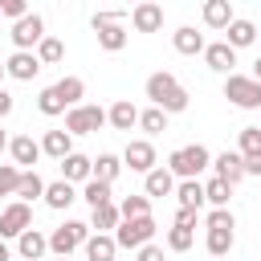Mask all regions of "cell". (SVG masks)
<instances>
[{
  "label": "cell",
  "mask_w": 261,
  "mask_h": 261,
  "mask_svg": "<svg viewBox=\"0 0 261 261\" xmlns=\"http://www.w3.org/2000/svg\"><path fill=\"white\" fill-rule=\"evenodd\" d=\"M73 200H77V192H73V184H65V179H57V184H49V188H45V204H49V208H57V212H61V208H69Z\"/></svg>",
  "instance_id": "d4e9b609"
},
{
  "label": "cell",
  "mask_w": 261,
  "mask_h": 261,
  "mask_svg": "<svg viewBox=\"0 0 261 261\" xmlns=\"http://www.w3.org/2000/svg\"><path fill=\"white\" fill-rule=\"evenodd\" d=\"M53 90H57V98H61V102H65V106L73 110V106H82V94H86V82H82V77H61V82H57Z\"/></svg>",
  "instance_id": "484cf974"
},
{
  "label": "cell",
  "mask_w": 261,
  "mask_h": 261,
  "mask_svg": "<svg viewBox=\"0 0 261 261\" xmlns=\"http://www.w3.org/2000/svg\"><path fill=\"white\" fill-rule=\"evenodd\" d=\"M245 175H261V155H249L245 159Z\"/></svg>",
  "instance_id": "f6af8a7d"
},
{
  "label": "cell",
  "mask_w": 261,
  "mask_h": 261,
  "mask_svg": "<svg viewBox=\"0 0 261 261\" xmlns=\"http://www.w3.org/2000/svg\"><path fill=\"white\" fill-rule=\"evenodd\" d=\"M147 98L155 102V110H163V114H179V110H188V90L175 82V73H151L147 77Z\"/></svg>",
  "instance_id": "6da1fadb"
},
{
  "label": "cell",
  "mask_w": 261,
  "mask_h": 261,
  "mask_svg": "<svg viewBox=\"0 0 261 261\" xmlns=\"http://www.w3.org/2000/svg\"><path fill=\"white\" fill-rule=\"evenodd\" d=\"M45 179L37 175V171H24L20 175V188H16V196H20V204H29V200H37V196H45Z\"/></svg>",
  "instance_id": "f1b7e54d"
},
{
  "label": "cell",
  "mask_w": 261,
  "mask_h": 261,
  "mask_svg": "<svg viewBox=\"0 0 261 261\" xmlns=\"http://www.w3.org/2000/svg\"><path fill=\"white\" fill-rule=\"evenodd\" d=\"M208 167H212V151H208L204 143H192V147H179V151L167 155V171L179 175V179H196V175L208 171Z\"/></svg>",
  "instance_id": "7a4b0ae2"
},
{
  "label": "cell",
  "mask_w": 261,
  "mask_h": 261,
  "mask_svg": "<svg viewBox=\"0 0 261 261\" xmlns=\"http://www.w3.org/2000/svg\"><path fill=\"white\" fill-rule=\"evenodd\" d=\"M90 241V224H82V220H65V224H57L53 232H49V253H57V257H69L77 245H86Z\"/></svg>",
  "instance_id": "3957f363"
},
{
  "label": "cell",
  "mask_w": 261,
  "mask_h": 261,
  "mask_svg": "<svg viewBox=\"0 0 261 261\" xmlns=\"http://www.w3.org/2000/svg\"><path fill=\"white\" fill-rule=\"evenodd\" d=\"M29 228H33V212H29V204L16 200V204H8V208L0 212V237H16V241H20Z\"/></svg>",
  "instance_id": "ba28073f"
},
{
  "label": "cell",
  "mask_w": 261,
  "mask_h": 261,
  "mask_svg": "<svg viewBox=\"0 0 261 261\" xmlns=\"http://www.w3.org/2000/svg\"><path fill=\"white\" fill-rule=\"evenodd\" d=\"M118 171H122V159H118V155H110V151H106V155H98V159H94V179L114 184V179H118Z\"/></svg>",
  "instance_id": "83f0119b"
},
{
  "label": "cell",
  "mask_w": 261,
  "mask_h": 261,
  "mask_svg": "<svg viewBox=\"0 0 261 261\" xmlns=\"http://www.w3.org/2000/svg\"><path fill=\"white\" fill-rule=\"evenodd\" d=\"M228 196H232V184H224V179H208L204 184V200L212 204V208H228Z\"/></svg>",
  "instance_id": "f546056e"
},
{
  "label": "cell",
  "mask_w": 261,
  "mask_h": 261,
  "mask_svg": "<svg viewBox=\"0 0 261 261\" xmlns=\"http://www.w3.org/2000/svg\"><path fill=\"white\" fill-rule=\"evenodd\" d=\"M61 179H65V184H82V179L90 184V179H94V159H90V155H77V151L65 155V159H61Z\"/></svg>",
  "instance_id": "7c38bea8"
},
{
  "label": "cell",
  "mask_w": 261,
  "mask_h": 261,
  "mask_svg": "<svg viewBox=\"0 0 261 261\" xmlns=\"http://www.w3.org/2000/svg\"><path fill=\"white\" fill-rule=\"evenodd\" d=\"M0 16H12V20H24V16H29V8H24V0H4V4H0Z\"/></svg>",
  "instance_id": "b9f144b4"
},
{
  "label": "cell",
  "mask_w": 261,
  "mask_h": 261,
  "mask_svg": "<svg viewBox=\"0 0 261 261\" xmlns=\"http://www.w3.org/2000/svg\"><path fill=\"white\" fill-rule=\"evenodd\" d=\"M139 261H163V249L159 245H143L139 249Z\"/></svg>",
  "instance_id": "ee69618b"
},
{
  "label": "cell",
  "mask_w": 261,
  "mask_h": 261,
  "mask_svg": "<svg viewBox=\"0 0 261 261\" xmlns=\"http://www.w3.org/2000/svg\"><path fill=\"white\" fill-rule=\"evenodd\" d=\"M106 126V110L102 106H73V110H65V130L69 135H94V130H102Z\"/></svg>",
  "instance_id": "52a82bcc"
},
{
  "label": "cell",
  "mask_w": 261,
  "mask_h": 261,
  "mask_svg": "<svg viewBox=\"0 0 261 261\" xmlns=\"http://www.w3.org/2000/svg\"><path fill=\"white\" fill-rule=\"evenodd\" d=\"M224 98H228L232 106H241V110H257V106H261V82L241 77V73H228V82H224Z\"/></svg>",
  "instance_id": "8992f818"
},
{
  "label": "cell",
  "mask_w": 261,
  "mask_h": 261,
  "mask_svg": "<svg viewBox=\"0 0 261 261\" xmlns=\"http://www.w3.org/2000/svg\"><path fill=\"white\" fill-rule=\"evenodd\" d=\"M4 73H8V69H4V61H0V77H4Z\"/></svg>",
  "instance_id": "f907efd6"
},
{
  "label": "cell",
  "mask_w": 261,
  "mask_h": 261,
  "mask_svg": "<svg viewBox=\"0 0 261 261\" xmlns=\"http://www.w3.org/2000/svg\"><path fill=\"white\" fill-rule=\"evenodd\" d=\"M106 122H110L114 130H130V126L139 122V110L130 106V98H118V102L106 110Z\"/></svg>",
  "instance_id": "d6986e66"
},
{
  "label": "cell",
  "mask_w": 261,
  "mask_h": 261,
  "mask_svg": "<svg viewBox=\"0 0 261 261\" xmlns=\"http://www.w3.org/2000/svg\"><path fill=\"white\" fill-rule=\"evenodd\" d=\"M151 237H155V216L122 220V224L114 228V241H118V249H143V245H151Z\"/></svg>",
  "instance_id": "5b68a950"
},
{
  "label": "cell",
  "mask_w": 261,
  "mask_h": 261,
  "mask_svg": "<svg viewBox=\"0 0 261 261\" xmlns=\"http://www.w3.org/2000/svg\"><path fill=\"white\" fill-rule=\"evenodd\" d=\"M228 249H232V228H208V253L224 257Z\"/></svg>",
  "instance_id": "836d02e7"
},
{
  "label": "cell",
  "mask_w": 261,
  "mask_h": 261,
  "mask_svg": "<svg viewBox=\"0 0 261 261\" xmlns=\"http://www.w3.org/2000/svg\"><path fill=\"white\" fill-rule=\"evenodd\" d=\"M130 24H135L139 33H159V29H163V8H159V4H139V8L130 12Z\"/></svg>",
  "instance_id": "e0dca14e"
},
{
  "label": "cell",
  "mask_w": 261,
  "mask_h": 261,
  "mask_svg": "<svg viewBox=\"0 0 261 261\" xmlns=\"http://www.w3.org/2000/svg\"><path fill=\"white\" fill-rule=\"evenodd\" d=\"M253 82H261V57L253 61Z\"/></svg>",
  "instance_id": "7dc6e473"
},
{
  "label": "cell",
  "mask_w": 261,
  "mask_h": 261,
  "mask_svg": "<svg viewBox=\"0 0 261 261\" xmlns=\"http://www.w3.org/2000/svg\"><path fill=\"white\" fill-rule=\"evenodd\" d=\"M0 261H12V253H8V245L0 241Z\"/></svg>",
  "instance_id": "681fc988"
},
{
  "label": "cell",
  "mask_w": 261,
  "mask_h": 261,
  "mask_svg": "<svg viewBox=\"0 0 261 261\" xmlns=\"http://www.w3.org/2000/svg\"><path fill=\"white\" fill-rule=\"evenodd\" d=\"M8 151H12V163H16L20 171H33V163L41 159V143H33V135H16V139L8 143Z\"/></svg>",
  "instance_id": "8fae6325"
},
{
  "label": "cell",
  "mask_w": 261,
  "mask_h": 261,
  "mask_svg": "<svg viewBox=\"0 0 261 261\" xmlns=\"http://www.w3.org/2000/svg\"><path fill=\"white\" fill-rule=\"evenodd\" d=\"M57 261H69V257H57Z\"/></svg>",
  "instance_id": "816d5d0a"
},
{
  "label": "cell",
  "mask_w": 261,
  "mask_h": 261,
  "mask_svg": "<svg viewBox=\"0 0 261 261\" xmlns=\"http://www.w3.org/2000/svg\"><path fill=\"white\" fill-rule=\"evenodd\" d=\"M114 253H118V241L110 232H98V237L86 241V257L90 261H114Z\"/></svg>",
  "instance_id": "cb8c5ba5"
},
{
  "label": "cell",
  "mask_w": 261,
  "mask_h": 261,
  "mask_svg": "<svg viewBox=\"0 0 261 261\" xmlns=\"http://www.w3.org/2000/svg\"><path fill=\"white\" fill-rule=\"evenodd\" d=\"M8 143H12V139H8V135H4V130H0V155H4V151H8Z\"/></svg>",
  "instance_id": "c3c4849f"
},
{
  "label": "cell",
  "mask_w": 261,
  "mask_h": 261,
  "mask_svg": "<svg viewBox=\"0 0 261 261\" xmlns=\"http://www.w3.org/2000/svg\"><path fill=\"white\" fill-rule=\"evenodd\" d=\"M94 33H98V45L106 49V53H118L122 45H126V29H122V12H98L94 20Z\"/></svg>",
  "instance_id": "277c9868"
},
{
  "label": "cell",
  "mask_w": 261,
  "mask_h": 261,
  "mask_svg": "<svg viewBox=\"0 0 261 261\" xmlns=\"http://www.w3.org/2000/svg\"><path fill=\"white\" fill-rule=\"evenodd\" d=\"M143 188H147V196H171V192H175V175H171L167 167H155Z\"/></svg>",
  "instance_id": "4316f807"
},
{
  "label": "cell",
  "mask_w": 261,
  "mask_h": 261,
  "mask_svg": "<svg viewBox=\"0 0 261 261\" xmlns=\"http://www.w3.org/2000/svg\"><path fill=\"white\" fill-rule=\"evenodd\" d=\"M224 33H228V37H224V45H232V49H245V45H253V41H257V24H253V20H241V16H237Z\"/></svg>",
  "instance_id": "44dd1931"
},
{
  "label": "cell",
  "mask_w": 261,
  "mask_h": 261,
  "mask_svg": "<svg viewBox=\"0 0 261 261\" xmlns=\"http://www.w3.org/2000/svg\"><path fill=\"white\" fill-rule=\"evenodd\" d=\"M61 57H65V45H61L57 37H45V41L37 45V61H41V65H53V61H61Z\"/></svg>",
  "instance_id": "d6a6232c"
},
{
  "label": "cell",
  "mask_w": 261,
  "mask_h": 261,
  "mask_svg": "<svg viewBox=\"0 0 261 261\" xmlns=\"http://www.w3.org/2000/svg\"><path fill=\"white\" fill-rule=\"evenodd\" d=\"M257 37H261V33H257Z\"/></svg>",
  "instance_id": "f5cc1de1"
},
{
  "label": "cell",
  "mask_w": 261,
  "mask_h": 261,
  "mask_svg": "<svg viewBox=\"0 0 261 261\" xmlns=\"http://www.w3.org/2000/svg\"><path fill=\"white\" fill-rule=\"evenodd\" d=\"M12 41H16V49L33 53V45H41V41H45V20H41L37 12H29L24 20H16V24H12Z\"/></svg>",
  "instance_id": "9c48e42d"
},
{
  "label": "cell",
  "mask_w": 261,
  "mask_h": 261,
  "mask_svg": "<svg viewBox=\"0 0 261 261\" xmlns=\"http://www.w3.org/2000/svg\"><path fill=\"white\" fill-rule=\"evenodd\" d=\"M16 249H20V257H24V261H41V257L49 253V237H41L37 228H29V232L16 241Z\"/></svg>",
  "instance_id": "603a6c76"
},
{
  "label": "cell",
  "mask_w": 261,
  "mask_h": 261,
  "mask_svg": "<svg viewBox=\"0 0 261 261\" xmlns=\"http://www.w3.org/2000/svg\"><path fill=\"white\" fill-rule=\"evenodd\" d=\"M20 167L16 163H0V196H16V188H20Z\"/></svg>",
  "instance_id": "d590c367"
},
{
  "label": "cell",
  "mask_w": 261,
  "mask_h": 261,
  "mask_svg": "<svg viewBox=\"0 0 261 261\" xmlns=\"http://www.w3.org/2000/svg\"><path fill=\"white\" fill-rule=\"evenodd\" d=\"M118 212H122V220H139V216H151V196L143 192V196H126L122 204H118Z\"/></svg>",
  "instance_id": "4dcf8cb0"
},
{
  "label": "cell",
  "mask_w": 261,
  "mask_h": 261,
  "mask_svg": "<svg viewBox=\"0 0 261 261\" xmlns=\"http://www.w3.org/2000/svg\"><path fill=\"white\" fill-rule=\"evenodd\" d=\"M4 69H8V77H16V82H33V77H37V69H41V61H37V53L16 49V53L4 61Z\"/></svg>",
  "instance_id": "4fadbf2b"
},
{
  "label": "cell",
  "mask_w": 261,
  "mask_h": 261,
  "mask_svg": "<svg viewBox=\"0 0 261 261\" xmlns=\"http://www.w3.org/2000/svg\"><path fill=\"white\" fill-rule=\"evenodd\" d=\"M4 114H12V94L0 86V118H4Z\"/></svg>",
  "instance_id": "bcb514c9"
},
{
  "label": "cell",
  "mask_w": 261,
  "mask_h": 261,
  "mask_svg": "<svg viewBox=\"0 0 261 261\" xmlns=\"http://www.w3.org/2000/svg\"><path fill=\"white\" fill-rule=\"evenodd\" d=\"M175 200H179V208L200 212V204H204V184H200V179H179V184H175Z\"/></svg>",
  "instance_id": "7402d4cb"
},
{
  "label": "cell",
  "mask_w": 261,
  "mask_h": 261,
  "mask_svg": "<svg viewBox=\"0 0 261 261\" xmlns=\"http://www.w3.org/2000/svg\"><path fill=\"white\" fill-rule=\"evenodd\" d=\"M196 216H200V212H192V208H179V212H175V228H196Z\"/></svg>",
  "instance_id": "7bdbcfd3"
},
{
  "label": "cell",
  "mask_w": 261,
  "mask_h": 261,
  "mask_svg": "<svg viewBox=\"0 0 261 261\" xmlns=\"http://www.w3.org/2000/svg\"><path fill=\"white\" fill-rule=\"evenodd\" d=\"M118 224H122V212H118L114 204L94 208V228H98V232H110V228H118Z\"/></svg>",
  "instance_id": "1f68e13d"
},
{
  "label": "cell",
  "mask_w": 261,
  "mask_h": 261,
  "mask_svg": "<svg viewBox=\"0 0 261 261\" xmlns=\"http://www.w3.org/2000/svg\"><path fill=\"white\" fill-rule=\"evenodd\" d=\"M37 110H41V114H49V118H53V114H65V110H69V106H65V102H61V98H57V90H53V86H49V90H41V98H37Z\"/></svg>",
  "instance_id": "8d00e7d4"
},
{
  "label": "cell",
  "mask_w": 261,
  "mask_h": 261,
  "mask_svg": "<svg viewBox=\"0 0 261 261\" xmlns=\"http://www.w3.org/2000/svg\"><path fill=\"white\" fill-rule=\"evenodd\" d=\"M208 228H237V220H232L228 208H212L208 212Z\"/></svg>",
  "instance_id": "60d3db41"
},
{
  "label": "cell",
  "mask_w": 261,
  "mask_h": 261,
  "mask_svg": "<svg viewBox=\"0 0 261 261\" xmlns=\"http://www.w3.org/2000/svg\"><path fill=\"white\" fill-rule=\"evenodd\" d=\"M82 196H86V204H90V208H102V204H110V184H102V179H90Z\"/></svg>",
  "instance_id": "f35d334b"
},
{
  "label": "cell",
  "mask_w": 261,
  "mask_h": 261,
  "mask_svg": "<svg viewBox=\"0 0 261 261\" xmlns=\"http://www.w3.org/2000/svg\"><path fill=\"white\" fill-rule=\"evenodd\" d=\"M237 16H232V4L228 0H208L204 4V24L208 29H228Z\"/></svg>",
  "instance_id": "ffe728a7"
},
{
  "label": "cell",
  "mask_w": 261,
  "mask_h": 261,
  "mask_svg": "<svg viewBox=\"0 0 261 261\" xmlns=\"http://www.w3.org/2000/svg\"><path fill=\"white\" fill-rule=\"evenodd\" d=\"M171 45H175V53H184V57H196V53H204V33H196L192 24H184V29H175Z\"/></svg>",
  "instance_id": "ac0fdd59"
},
{
  "label": "cell",
  "mask_w": 261,
  "mask_h": 261,
  "mask_svg": "<svg viewBox=\"0 0 261 261\" xmlns=\"http://www.w3.org/2000/svg\"><path fill=\"white\" fill-rule=\"evenodd\" d=\"M237 147H241V159L261 155V126H245V130H241V139H237Z\"/></svg>",
  "instance_id": "e575fe53"
},
{
  "label": "cell",
  "mask_w": 261,
  "mask_h": 261,
  "mask_svg": "<svg viewBox=\"0 0 261 261\" xmlns=\"http://www.w3.org/2000/svg\"><path fill=\"white\" fill-rule=\"evenodd\" d=\"M212 167H216V179H224V184H237V179L245 175V159H241V151H224V155H216Z\"/></svg>",
  "instance_id": "2e32d148"
},
{
  "label": "cell",
  "mask_w": 261,
  "mask_h": 261,
  "mask_svg": "<svg viewBox=\"0 0 261 261\" xmlns=\"http://www.w3.org/2000/svg\"><path fill=\"white\" fill-rule=\"evenodd\" d=\"M192 241H196L192 228H175V224H171V232H167V249H171V253H188Z\"/></svg>",
  "instance_id": "ab89813d"
},
{
  "label": "cell",
  "mask_w": 261,
  "mask_h": 261,
  "mask_svg": "<svg viewBox=\"0 0 261 261\" xmlns=\"http://www.w3.org/2000/svg\"><path fill=\"white\" fill-rule=\"evenodd\" d=\"M139 126H143L147 135H163V130H167V114L151 106V110H143V114H139Z\"/></svg>",
  "instance_id": "74e56055"
},
{
  "label": "cell",
  "mask_w": 261,
  "mask_h": 261,
  "mask_svg": "<svg viewBox=\"0 0 261 261\" xmlns=\"http://www.w3.org/2000/svg\"><path fill=\"white\" fill-rule=\"evenodd\" d=\"M122 167L151 175V171H155V147H151L147 139H135V143H126V151H122Z\"/></svg>",
  "instance_id": "30bf717a"
},
{
  "label": "cell",
  "mask_w": 261,
  "mask_h": 261,
  "mask_svg": "<svg viewBox=\"0 0 261 261\" xmlns=\"http://www.w3.org/2000/svg\"><path fill=\"white\" fill-rule=\"evenodd\" d=\"M204 61H208V69H216V73H228V69L237 65V49H232V45H224V41H216V45H204Z\"/></svg>",
  "instance_id": "9a60e30c"
},
{
  "label": "cell",
  "mask_w": 261,
  "mask_h": 261,
  "mask_svg": "<svg viewBox=\"0 0 261 261\" xmlns=\"http://www.w3.org/2000/svg\"><path fill=\"white\" fill-rule=\"evenodd\" d=\"M41 155H49V159H65V155H73V135L69 130H45V139H41Z\"/></svg>",
  "instance_id": "5bb4252c"
}]
</instances>
